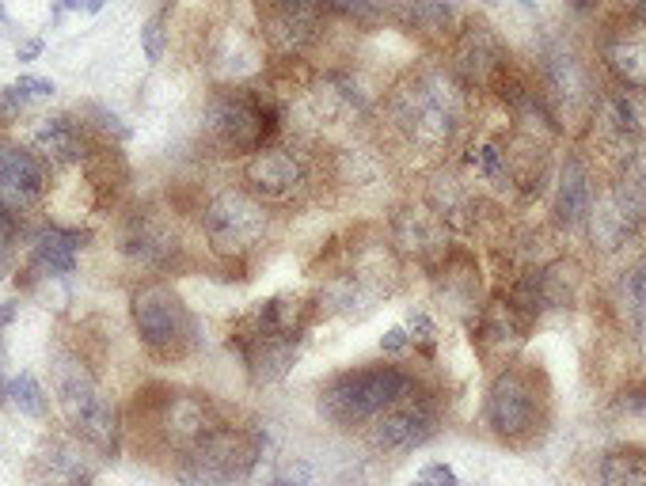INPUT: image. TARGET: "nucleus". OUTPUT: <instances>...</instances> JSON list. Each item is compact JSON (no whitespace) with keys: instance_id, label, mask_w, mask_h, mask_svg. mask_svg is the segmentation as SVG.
<instances>
[{"instance_id":"f03ea898","label":"nucleus","mask_w":646,"mask_h":486,"mask_svg":"<svg viewBox=\"0 0 646 486\" xmlns=\"http://www.w3.org/2000/svg\"><path fill=\"white\" fill-rule=\"evenodd\" d=\"M312 319H316V300L282 293V297L259 300L236 323L232 346L255 384H274L293 369Z\"/></svg>"},{"instance_id":"9d476101","label":"nucleus","mask_w":646,"mask_h":486,"mask_svg":"<svg viewBox=\"0 0 646 486\" xmlns=\"http://www.w3.org/2000/svg\"><path fill=\"white\" fill-rule=\"evenodd\" d=\"M263 456V437L232 426H217L198 445L187 449V483L194 486H236Z\"/></svg>"},{"instance_id":"9b49d317","label":"nucleus","mask_w":646,"mask_h":486,"mask_svg":"<svg viewBox=\"0 0 646 486\" xmlns=\"http://www.w3.org/2000/svg\"><path fill=\"white\" fill-rule=\"evenodd\" d=\"M540 88H544L540 95L548 99L555 126L563 118L597 111V103H601V95L593 88V76H589V65L563 38H548L540 46Z\"/></svg>"},{"instance_id":"2f4dec72","label":"nucleus","mask_w":646,"mask_h":486,"mask_svg":"<svg viewBox=\"0 0 646 486\" xmlns=\"http://www.w3.org/2000/svg\"><path fill=\"white\" fill-rule=\"evenodd\" d=\"M27 103H31V95L23 92L19 84H12V88H0V111H4V118H16V114L27 111Z\"/></svg>"},{"instance_id":"20e7f679","label":"nucleus","mask_w":646,"mask_h":486,"mask_svg":"<svg viewBox=\"0 0 646 486\" xmlns=\"http://www.w3.org/2000/svg\"><path fill=\"white\" fill-rule=\"evenodd\" d=\"M282 130V107L259 88H217L206 103V133L225 156H251L274 145Z\"/></svg>"},{"instance_id":"a18cd8bd","label":"nucleus","mask_w":646,"mask_h":486,"mask_svg":"<svg viewBox=\"0 0 646 486\" xmlns=\"http://www.w3.org/2000/svg\"><path fill=\"white\" fill-rule=\"evenodd\" d=\"M517 4H521V8H536V0H517Z\"/></svg>"},{"instance_id":"393cba45","label":"nucleus","mask_w":646,"mask_h":486,"mask_svg":"<svg viewBox=\"0 0 646 486\" xmlns=\"http://www.w3.org/2000/svg\"><path fill=\"white\" fill-rule=\"evenodd\" d=\"M601 486H646V449L616 445L601 456Z\"/></svg>"},{"instance_id":"79ce46f5","label":"nucleus","mask_w":646,"mask_h":486,"mask_svg":"<svg viewBox=\"0 0 646 486\" xmlns=\"http://www.w3.org/2000/svg\"><path fill=\"white\" fill-rule=\"evenodd\" d=\"M270 486H301V483H297V479H274Z\"/></svg>"},{"instance_id":"ea45409f","label":"nucleus","mask_w":646,"mask_h":486,"mask_svg":"<svg viewBox=\"0 0 646 486\" xmlns=\"http://www.w3.org/2000/svg\"><path fill=\"white\" fill-rule=\"evenodd\" d=\"M103 8H107V0H84V12H103Z\"/></svg>"},{"instance_id":"7ed1b4c3","label":"nucleus","mask_w":646,"mask_h":486,"mask_svg":"<svg viewBox=\"0 0 646 486\" xmlns=\"http://www.w3.org/2000/svg\"><path fill=\"white\" fill-rule=\"evenodd\" d=\"M418 388L422 380L403 365L342 369L320 388V414L339 430H365L380 411L403 403Z\"/></svg>"},{"instance_id":"a19ab883","label":"nucleus","mask_w":646,"mask_h":486,"mask_svg":"<svg viewBox=\"0 0 646 486\" xmlns=\"http://www.w3.org/2000/svg\"><path fill=\"white\" fill-rule=\"evenodd\" d=\"M61 8H65V12H80V8H84V0H61Z\"/></svg>"},{"instance_id":"f257e3e1","label":"nucleus","mask_w":646,"mask_h":486,"mask_svg":"<svg viewBox=\"0 0 646 486\" xmlns=\"http://www.w3.org/2000/svg\"><path fill=\"white\" fill-rule=\"evenodd\" d=\"M388 122L411 149L437 156L453 145L468 118V88L445 65H422L388 92Z\"/></svg>"},{"instance_id":"de8ad7c7","label":"nucleus","mask_w":646,"mask_h":486,"mask_svg":"<svg viewBox=\"0 0 646 486\" xmlns=\"http://www.w3.org/2000/svg\"><path fill=\"white\" fill-rule=\"evenodd\" d=\"M0 23H8V12H4V4H0Z\"/></svg>"},{"instance_id":"1a4fd4ad","label":"nucleus","mask_w":646,"mask_h":486,"mask_svg":"<svg viewBox=\"0 0 646 486\" xmlns=\"http://www.w3.org/2000/svg\"><path fill=\"white\" fill-rule=\"evenodd\" d=\"M244 187L266 209L297 206L308 198V190L316 187L312 156L304 149H289V145H266L244 160Z\"/></svg>"},{"instance_id":"5701e85b","label":"nucleus","mask_w":646,"mask_h":486,"mask_svg":"<svg viewBox=\"0 0 646 486\" xmlns=\"http://www.w3.org/2000/svg\"><path fill=\"white\" fill-rule=\"evenodd\" d=\"M35 152L50 164H76L84 156V130L65 114L46 118L35 133Z\"/></svg>"},{"instance_id":"4c0bfd02","label":"nucleus","mask_w":646,"mask_h":486,"mask_svg":"<svg viewBox=\"0 0 646 486\" xmlns=\"http://www.w3.org/2000/svg\"><path fill=\"white\" fill-rule=\"evenodd\" d=\"M42 54V38H31V42H23V46H19V61H35V57Z\"/></svg>"},{"instance_id":"c9c22d12","label":"nucleus","mask_w":646,"mask_h":486,"mask_svg":"<svg viewBox=\"0 0 646 486\" xmlns=\"http://www.w3.org/2000/svg\"><path fill=\"white\" fill-rule=\"evenodd\" d=\"M422 479L434 486H460V479H456V471L449 468V464H426V468H422Z\"/></svg>"},{"instance_id":"473e14b6","label":"nucleus","mask_w":646,"mask_h":486,"mask_svg":"<svg viewBox=\"0 0 646 486\" xmlns=\"http://www.w3.org/2000/svg\"><path fill=\"white\" fill-rule=\"evenodd\" d=\"M616 407H620L624 414L646 418V388H627V392H620V399H616Z\"/></svg>"},{"instance_id":"39448f33","label":"nucleus","mask_w":646,"mask_h":486,"mask_svg":"<svg viewBox=\"0 0 646 486\" xmlns=\"http://www.w3.org/2000/svg\"><path fill=\"white\" fill-rule=\"evenodd\" d=\"M487 426L506 445H529L548 422V384L525 361H513L487 388Z\"/></svg>"},{"instance_id":"c03bdc74","label":"nucleus","mask_w":646,"mask_h":486,"mask_svg":"<svg viewBox=\"0 0 646 486\" xmlns=\"http://www.w3.org/2000/svg\"><path fill=\"white\" fill-rule=\"evenodd\" d=\"M4 357H8V346H4V335H0V365H4Z\"/></svg>"},{"instance_id":"c85d7f7f","label":"nucleus","mask_w":646,"mask_h":486,"mask_svg":"<svg viewBox=\"0 0 646 486\" xmlns=\"http://www.w3.org/2000/svg\"><path fill=\"white\" fill-rule=\"evenodd\" d=\"M320 4L327 19H342V23H354V27H377L384 19L380 0H320Z\"/></svg>"},{"instance_id":"7c9ffc66","label":"nucleus","mask_w":646,"mask_h":486,"mask_svg":"<svg viewBox=\"0 0 646 486\" xmlns=\"http://www.w3.org/2000/svg\"><path fill=\"white\" fill-rule=\"evenodd\" d=\"M407 335H411V342H422V346L430 350V346H434V338H437L434 319L426 316V312H411V319H407Z\"/></svg>"},{"instance_id":"4be33fe9","label":"nucleus","mask_w":646,"mask_h":486,"mask_svg":"<svg viewBox=\"0 0 646 486\" xmlns=\"http://www.w3.org/2000/svg\"><path fill=\"white\" fill-rule=\"evenodd\" d=\"M396 243L403 251H411L415 259H434V255H445L449 247V236H445V225L434 217V209H403L396 217Z\"/></svg>"},{"instance_id":"2eb2a0df","label":"nucleus","mask_w":646,"mask_h":486,"mask_svg":"<svg viewBox=\"0 0 646 486\" xmlns=\"http://www.w3.org/2000/svg\"><path fill=\"white\" fill-rule=\"evenodd\" d=\"M597 57L624 92H646V19L624 16L608 23L597 38Z\"/></svg>"},{"instance_id":"e433bc0d","label":"nucleus","mask_w":646,"mask_h":486,"mask_svg":"<svg viewBox=\"0 0 646 486\" xmlns=\"http://www.w3.org/2000/svg\"><path fill=\"white\" fill-rule=\"evenodd\" d=\"M92 114L99 118V126H103L107 133H114L118 141H130V126H122V118H118V114L103 111V107H92Z\"/></svg>"},{"instance_id":"a878e982","label":"nucleus","mask_w":646,"mask_h":486,"mask_svg":"<svg viewBox=\"0 0 646 486\" xmlns=\"http://www.w3.org/2000/svg\"><path fill=\"white\" fill-rule=\"evenodd\" d=\"M525 323H529V319L521 316L510 300H494L491 308L479 316V338L491 342V346H502V342H510V338H521Z\"/></svg>"},{"instance_id":"423d86ee","label":"nucleus","mask_w":646,"mask_h":486,"mask_svg":"<svg viewBox=\"0 0 646 486\" xmlns=\"http://www.w3.org/2000/svg\"><path fill=\"white\" fill-rule=\"evenodd\" d=\"M130 319L141 346L160 361H179L198 342V323L190 316L187 300L168 281H145L130 297Z\"/></svg>"},{"instance_id":"0eeeda50","label":"nucleus","mask_w":646,"mask_h":486,"mask_svg":"<svg viewBox=\"0 0 646 486\" xmlns=\"http://www.w3.org/2000/svg\"><path fill=\"white\" fill-rule=\"evenodd\" d=\"M54 392L57 407L65 414V422L73 426L88 445L99 452L118 449V411L95 384V376L84 369V361L76 357H57L54 365Z\"/></svg>"},{"instance_id":"37998d69","label":"nucleus","mask_w":646,"mask_h":486,"mask_svg":"<svg viewBox=\"0 0 646 486\" xmlns=\"http://www.w3.org/2000/svg\"><path fill=\"white\" fill-rule=\"evenodd\" d=\"M69 486H92V479H88V475H80V479H73Z\"/></svg>"},{"instance_id":"49530a36","label":"nucleus","mask_w":646,"mask_h":486,"mask_svg":"<svg viewBox=\"0 0 646 486\" xmlns=\"http://www.w3.org/2000/svg\"><path fill=\"white\" fill-rule=\"evenodd\" d=\"M411 486H434V483H426V479H422V475H418V479H415V483H411Z\"/></svg>"},{"instance_id":"a211bd4d","label":"nucleus","mask_w":646,"mask_h":486,"mask_svg":"<svg viewBox=\"0 0 646 486\" xmlns=\"http://www.w3.org/2000/svg\"><path fill=\"white\" fill-rule=\"evenodd\" d=\"M92 232L61 225H42L31 236V270L42 278H69L76 270V251L88 243Z\"/></svg>"},{"instance_id":"b1692460","label":"nucleus","mask_w":646,"mask_h":486,"mask_svg":"<svg viewBox=\"0 0 646 486\" xmlns=\"http://www.w3.org/2000/svg\"><path fill=\"white\" fill-rule=\"evenodd\" d=\"M171 251H175V236H171L168 228L160 225V221H152L149 213L133 217L130 232H126V255H133L145 266H160V262L171 259Z\"/></svg>"},{"instance_id":"412c9836","label":"nucleus","mask_w":646,"mask_h":486,"mask_svg":"<svg viewBox=\"0 0 646 486\" xmlns=\"http://www.w3.org/2000/svg\"><path fill=\"white\" fill-rule=\"evenodd\" d=\"M380 12L411 35H449L456 31V12L449 0H380Z\"/></svg>"},{"instance_id":"6e6552de","label":"nucleus","mask_w":646,"mask_h":486,"mask_svg":"<svg viewBox=\"0 0 646 486\" xmlns=\"http://www.w3.org/2000/svg\"><path fill=\"white\" fill-rule=\"evenodd\" d=\"M206 243L225 259H247L259 251L270 232V209L247 187H221L202 206Z\"/></svg>"},{"instance_id":"6ab92c4d","label":"nucleus","mask_w":646,"mask_h":486,"mask_svg":"<svg viewBox=\"0 0 646 486\" xmlns=\"http://www.w3.org/2000/svg\"><path fill=\"white\" fill-rule=\"evenodd\" d=\"M605 202L612 206V213H620L627 228L639 232V225H646V145L624 152V164L616 171V183Z\"/></svg>"},{"instance_id":"f704fd0d","label":"nucleus","mask_w":646,"mask_h":486,"mask_svg":"<svg viewBox=\"0 0 646 486\" xmlns=\"http://www.w3.org/2000/svg\"><path fill=\"white\" fill-rule=\"evenodd\" d=\"M407 346H411V335H407V327H392L388 335L380 338V350H384V354H388V357L403 354Z\"/></svg>"},{"instance_id":"bb28decb","label":"nucleus","mask_w":646,"mask_h":486,"mask_svg":"<svg viewBox=\"0 0 646 486\" xmlns=\"http://www.w3.org/2000/svg\"><path fill=\"white\" fill-rule=\"evenodd\" d=\"M620 304L627 312V323L646 338V262H635L620 278Z\"/></svg>"},{"instance_id":"aec40b11","label":"nucleus","mask_w":646,"mask_h":486,"mask_svg":"<svg viewBox=\"0 0 646 486\" xmlns=\"http://www.w3.org/2000/svg\"><path fill=\"white\" fill-rule=\"evenodd\" d=\"M312 107L327 122H350V118H365L373 103H369V95L361 92V84L354 76L331 69L312 84Z\"/></svg>"},{"instance_id":"72a5a7b5","label":"nucleus","mask_w":646,"mask_h":486,"mask_svg":"<svg viewBox=\"0 0 646 486\" xmlns=\"http://www.w3.org/2000/svg\"><path fill=\"white\" fill-rule=\"evenodd\" d=\"M16 84L27 95H35V99H50V95L57 92V84H54V80H46V76H19Z\"/></svg>"},{"instance_id":"4468645a","label":"nucleus","mask_w":646,"mask_h":486,"mask_svg":"<svg viewBox=\"0 0 646 486\" xmlns=\"http://www.w3.org/2000/svg\"><path fill=\"white\" fill-rule=\"evenodd\" d=\"M449 69L464 80V88H494L510 73L506 42L494 35L491 23L468 19L453 38V65Z\"/></svg>"},{"instance_id":"f3484780","label":"nucleus","mask_w":646,"mask_h":486,"mask_svg":"<svg viewBox=\"0 0 646 486\" xmlns=\"http://www.w3.org/2000/svg\"><path fill=\"white\" fill-rule=\"evenodd\" d=\"M551 213H555V225L567 228V232L589 225V213H593V175H589V164L578 152H567V160L559 168Z\"/></svg>"},{"instance_id":"58836bf2","label":"nucleus","mask_w":646,"mask_h":486,"mask_svg":"<svg viewBox=\"0 0 646 486\" xmlns=\"http://www.w3.org/2000/svg\"><path fill=\"white\" fill-rule=\"evenodd\" d=\"M16 316H19V300H4V304H0V331H4Z\"/></svg>"},{"instance_id":"cd10ccee","label":"nucleus","mask_w":646,"mask_h":486,"mask_svg":"<svg viewBox=\"0 0 646 486\" xmlns=\"http://www.w3.org/2000/svg\"><path fill=\"white\" fill-rule=\"evenodd\" d=\"M8 399L19 407V414H27V418H46L50 411V399L42 392V384H38L35 373H19L8 380Z\"/></svg>"},{"instance_id":"ddd939ff","label":"nucleus","mask_w":646,"mask_h":486,"mask_svg":"<svg viewBox=\"0 0 646 486\" xmlns=\"http://www.w3.org/2000/svg\"><path fill=\"white\" fill-rule=\"evenodd\" d=\"M259 27L270 50L278 57H301L323 35V4L320 0H255Z\"/></svg>"},{"instance_id":"dca6fc26","label":"nucleus","mask_w":646,"mask_h":486,"mask_svg":"<svg viewBox=\"0 0 646 486\" xmlns=\"http://www.w3.org/2000/svg\"><path fill=\"white\" fill-rule=\"evenodd\" d=\"M42 190H46L42 160L23 145L0 141V206L23 217L42 202Z\"/></svg>"},{"instance_id":"f8f14e48","label":"nucleus","mask_w":646,"mask_h":486,"mask_svg":"<svg viewBox=\"0 0 646 486\" xmlns=\"http://www.w3.org/2000/svg\"><path fill=\"white\" fill-rule=\"evenodd\" d=\"M441 422V407H437V395L418 388L415 395H407L403 403L380 411L369 426H365V441L369 449L380 456H403L411 449H422L430 437L437 433Z\"/></svg>"},{"instance_id":"c756f323","label":"nucleus","mask_w":646,"mask_h":486,"mask_svg":"<svg viewBox=\"0 0 646 486\" xmlns=\"http://www.w3.org/2000/svg\"><path fill=\"white\" fill-rule=\"evenodd\" d=\"M141 46H145L149 65H156V61L164 57V12H156V16L141 27Z\"/></svg>"}]
</instances>
